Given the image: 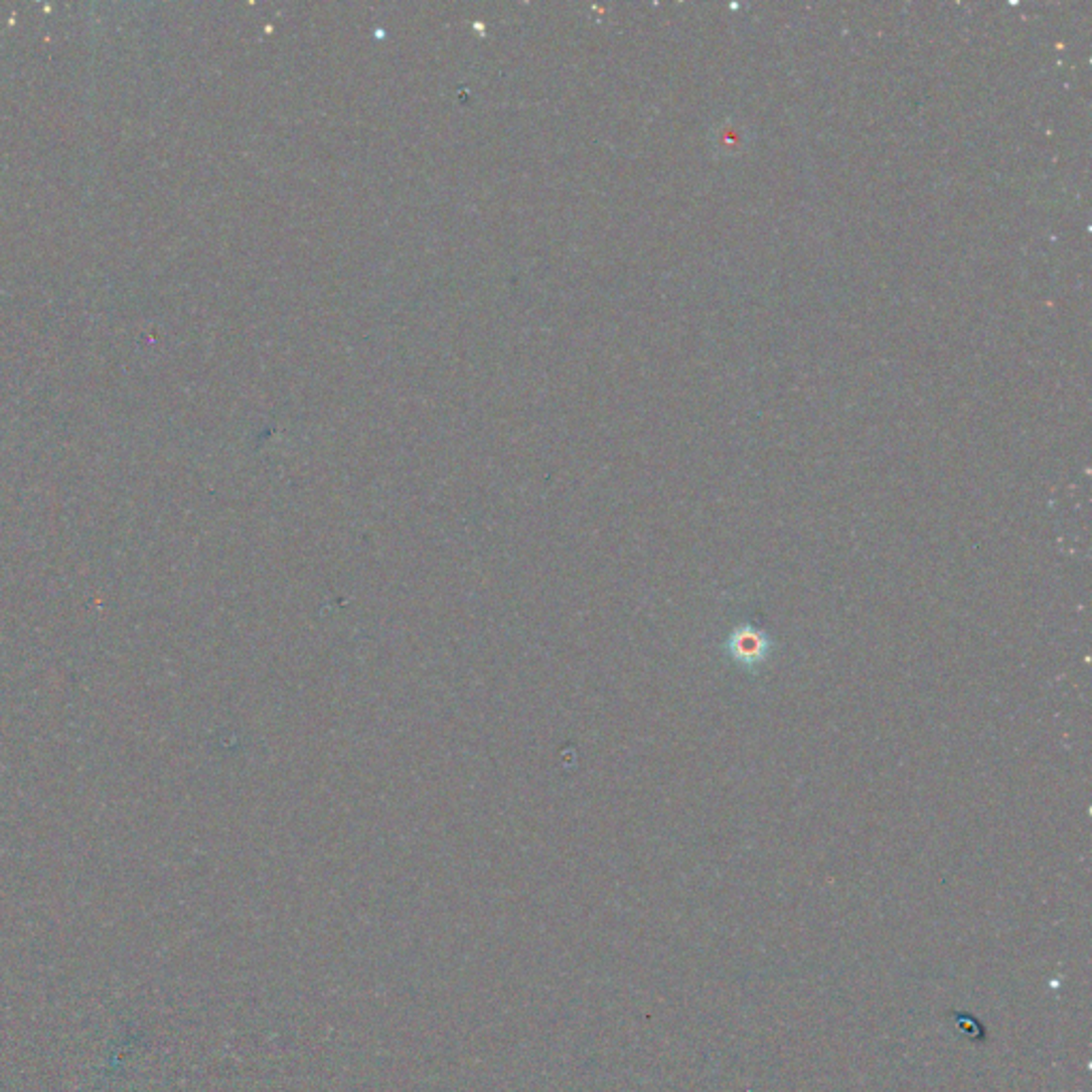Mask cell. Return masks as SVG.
Returning <instances> with one entry per match:
<instances>
[{
	"label": "cell",
	"instance_id": "cell-1",
	"mask_svg": "<svg viewBox=\"0 0 1092 1092\" xmlns=\"http://www.w3.org/2000/svg\"><path fill=\"white\" fill-rule=\"evenodd\" d=\"M730 647H732V655L737 657L739 661H747V664H754V661H762L764 655H766V647H768V640L764 634L751 630V628H743L739 630L737 634L732 636L730 640Z\"/></svg>",
	"mask_w": 1092,
	"mask_h": 1092
}]
</instances>
